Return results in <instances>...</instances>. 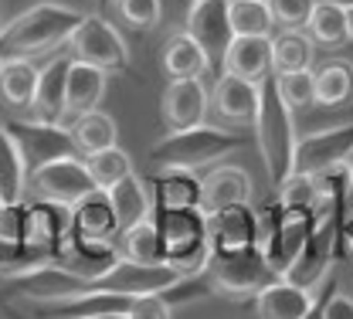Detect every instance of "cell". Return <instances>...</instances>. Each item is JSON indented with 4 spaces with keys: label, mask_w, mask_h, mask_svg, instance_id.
<instances>
[{
    "label": "cell",
    "mask_w": 353,
    "mask_h": 319,
    "mask_svg": "<svg viewBox=\"0 0 353 319\" xmlns=\"http://www.w3.org/2000/svg\"><path fill=\"white\" fill-rule=\"evenodd\" d=\"M85 14L65 3H38L0 28V54L3 58H38L65 48L68 34Z\"/></svg>",
    "instance_id": "6da1fadb"
},
{
    "label": "cell",
    "mask_w": 353,
    "mask_h": 319,
    "mask_svg": "<svg viewBox=\"0 0 353 319\" xmlns=\"http://www.w3.org/2000/svg\"><path fill=\"white\" fill-rule=\"evenodd\" d=\"M160 245H163V265H170L183 282L204 275L211 262L208 248V214L201 207L190 211H160L153 214Z\"/></svg>",
    "instance_id": "7a4b0ae2"
},
{
    "label": "cell",
    "mask_w": 353,
    "mask_h": 319,
    "mask_svg": "<svg viewBox=\"0 0 353 319\" xmlns=\"http://www.w3.org/2000/svg\"><path fill=\"white\" fill-rule=\"evenodd\" d=\"M255 136H259V150H262L265 170L272 187L285 181L292 174V156H296V112H289L272 85V75L259 82V116H255Z\"/></svg>",
    "instance_id": "3957f363"
},
{
    "label": "cell",
    "mask_w": 353,
    "mask_h": 319,
    "mask_svg": "<svg viewBox=\"0 0 353 319\" xmlns=\"http://www.w3.org/2000/svg\"><path fill=\"white\" fill-rule=\"evenodd\" d=\"M234 150H241V133H231L224 126H194V130H180V133H167L160 139L150 156L157 160V167H174V170H204L214 167L218 160L231 156Z\"/></svg>",
    "instance_id": "277c9868"
},
{
    "label": "cell",
    "mask_w": 353,
    "mask_h": 319,
    "mask_svg": "<svg viewBox=\"0 0 353 319\" xmlns=\"http://www.w3.org/2000/svg\"><path fill=\"white\" fill-rule=\"evenodd\" d=\"M65 51L75 61H85L92 68H102L105 75H116V72H126L130 68V48L123 41V34L105 17H95V14H85L75 24V31L65 41Z\"/></svg>",
    "instance_id": "5b68a950"
},
{
    "label": "cell",
    "mask_w": 353,
    "mask_h": 319,
    "mask_svg": "<svg viewBox=\"0 0 353 319\" xmlns=\"http://www.w3.org/2000/svg\"><path fill=\"white\" fill-rule=\"evenodd\" d=\"M204 275H208L211 292H218L224 299H255L259 289H265L275 278L255 248L234 251V255H211Z\"/></svg>",
    "instance_id": "8992f818"
},
{
    "label": "cell",
    "mask_w": 353,
    "mask_h": 319,
    "mask_svg": "<svg viewBox=\"0 0 353 319\" xmlns=\"http://www.w3.org/2000/svg\"><path fill=\"white\" fill-rule=\"evenodd\" d=\"M95 190V183L88 177L82 156H61V160H48L38 170L28 174V194L38 200H51L61 207H72L75 200H82L85 194Z\"/></svg>",
    "instance_id": "52a82bcc"
},
{
    "label": "cell",
    "mask_w": 353,
    "mask_h": 319,
    "mask_svg": "<svg viewBox=\"0 0 353 319\" xmlns=\"http://www.w3.org/2000/svg\"><path fill=\"white\" fill-rule=\"evenodd\" d=\"M176 285H183V278L170 269V265H139V262H126L116 258L105 275H99L92 282V289L102 292H116L126 299H139V296H167Z\"/></svg>",
    "instance_id": "ba28073f"
},
{
    "label": "cell",
    "mask_w": 353,
    "mask_h": 319,
    "mask_svg": "<svg viewBox=\"0 0 353 319\" xmlns=\"http://www.w3.org/2000/svg\"><path fill=\"white\" fill-rule=\"evenodd\" d=\"M340 248V221H326V225H316L312 238L306 241V248L292 258V265L285 269V282H292L296 289H306L316 292L323 285V278L330 275L333 265V255Z\"/></svg>",
    "instance_id": "9c48e42d"
},
{
    "label": "cell",
    "mask_w": 353,
    "mask_h": 319,
    "mask_svg": "<svg viewBox=\"0 0 353 319\" xmlns=\"http://www.w3.org/2000/svg\"><path fill=\"white\" fill-rule=\"evenodd\" d=\"M7 130H10V136H14L17 150H21V160H24L28 174L38 170L48 160L79 156V150H75V143H72L65 126H51V123L28 119V123H7Z\"/></svg>",
    "instance_id": "30bf717a"
},
{
    "label": "cell",
    "mask_w": 353,
    "mask_h": 319,
    "mask_svg": "<svg viewBox=\"0 0 353 319\" xmlns=\"http://www.w3.org/2000/svg\"><path fill=\"white\" fill-rule=\"evenodd\" d=\"M72 238V218L68 207L51 204V200H38L31 197L24 204V248L54 258L58 248Z\"/></svg>",
    "instance_id": "8fae6325"
},
{
    "label": "cell",
    "mask_w": 353,
    "mask_h": 319,
    "mask_svg": "<svg viewBox=\"0 0 353 319\" xmlns=\"http://www.w3.org/2000/svg\"><path fill=\"white\" fill-rule=\"evenodd\" d=\"M211 112V92L201 79H183V82H170L160 99V116L167 133H180V130H194L201 123H208Z\"/></svg>",
    "instance_id": "7c38bea8"
},
{
    "label": "cell",
    "mask_w": 353,
    "mask_h": 319,
    "mask_svg": "<svg viewBox=\"0 0 353 319\" xmlns=\"http://www.w3.org/2000/svg\"><path fill=\"white\" fill-rule=\"evenodd\" d=\"M259 231V211L252 204H234L208 214V248L211 255H234L255 248Z\"/></svg>",
    "instance_id": "4fadbf2b"
},
{
    "label": "cell",
    "mask_w": 353,
    "mask_h": 319,
    "mask_svg": "<svg viewBox=\"0 0 353 319\" xmlns=\"http://www.w3.org/2000/svg\"><path fill=\"white\" fill-rule=\"evenodd\" d=\"M211 112L228 130H252L259 116V82L231 79L221 72V79L211 89Z\"/></svg>",
    "instance_id": "5bb4252c"
},
{
    "label": "cell",
    "mask_w": 353,
    "mask_h": 319,
    "mask_svg": "<svg viewBox=\"0 0 353 319\" xmlns=\"http://www.w3.org/2000/svg\"><path fill=\"white\" fill-rule=\"evenodd\" d=\"M7 285L14 289V296H17V299H24V302H31V306L58 302V299H68V296H75V292L92 289V285H85L82 278H75L72 272H65L54 258H51V262H44V265H38V269H31V272L10 278Z\"/></svg>",
    "instance_id": "9a60e30c"
},
{
    "label": "cell",
    "mask_w": 353,
    "mask_h": 319,
    "mask_svg": "<svg viewBox=\"0 0 353 319\" xmlns=\"http://www.w3.org/2000/svg\"><path fill=\"white\" fill-rule=\"evenodd\" d=\"M255 183L252 174L238 163H214L204 177H201V211L214 214L234 204H252Z\"/></svg>",
    "instance_id": "2e32d148"
},
{
    "label": "cell",
    "mask_w": 353,
    "mask_h": 319,
    "mask_svg": "<svg viewBox=\"0 0 353 319\" xmlns=\"http://www.w3.org/2000/svg\"><path fill=\"white\" fill-rule=\"evenodd\" d=\"M68 218H72V238L75 241L116 245V238H119V221H116V211H112L105 190H92L82 200H75L68 207Z\"/></svg>",
    "instance_id": "e0dca14e"
},
{
    "label": "cell",
    "mask_w": 353,
    "mask_h": 319,
    "mask_svg": "<svg viewBox=\"0 0 353 319\" xmlns=\"http://www.w3.org/2000/svg\"><path fill=\"white\" fill-rule=\"evenodd\" d=\"M350 156H353V123L326 130V133L299 136L296 156H292V174H316L323 167L347 163Z\"/></svg>",
    "instance_id": "ac0fdd59"
},
{
    "label": "cell",
    "mask_w": 353,
    "mask_h": 319,
    "mask_svg": "<svg viewBox=\"0 0 353 319\" xmlns=\"http://www.w3.org/2000/svg\"><path fill=\"white\" fill-rule=\"evenodd\" d=\"M68 65L72 54L68 51H54L51 61L38 68V89H34V102H31V119L34 123H51L61 126L65 116V79H68Z\"/></svg>",
    "instance_id": "d6986e66"
},
{
    "label": "cell",
    "mask_w": 353,
    "mask_h": 319,
    "mask_svg": "<svg viewBox=\"0 0 353 319\" xmlns=\"http://www.w3.org/2000/svg\"><path fill=\"white\" fill-rule=\"evenodd\" d=\"M183 34H190L197 45L204 48V54L211 58V65H214V58L221 61L228 41L234 38L231 28H228V7H224V0H194L190 10H187V31Z\"/></svg>",
    "instance_id": "ffe728a7"
},
{
    "label": "cell",
    "mask_w": 353,
    "mask_h": 319,
    "mask_svg": "<svg viewBox=\"0 0 353 319\" xmlns=\"http://www.w3.org/2000/svg\"><path fill=\"white\" fill-rule=\"evenodd\" d=\"M105 89H109V75L102 68H92L85 61L72 58L68 79H65V116H61V126H68L72 119L99 109L102 99H105Z\"/></svg>",
    "instance_id": "44dd1931"
},
{
    "label": "cell",
    "mask_w": 353,
    "mask_h": 319,
    "mask_svg": "<svg viewBox=\"0 0 353 319\" xmlns=\"http://www.w3.org/2000/svg\"><path fill=\"white\" fill-rule=\"evenodd\" d=\"M126 306H130L126 296L85 289V292H75V296L58 299V302H41V306H34V313L44 319H92L102 316V313H126Z\"/></svg>",
    "instance_id": "7402d4cb"
},
{
    "label": "cell",
    "mask_w": 353,
    "mask_h": 319,
    "mask_svg": "<svg viewBox=\"0 0 353 319\" xmlns=\"http://www.w3.org/2000/svg\"><path fill=\"white\" fill-rule=\"evenodd\" d=\"M221 72L245 82H262L272 75L268 38H231L221 54Z\"/></svg>",
    "instance_id": "603a6c76"
},
{
    "label": "cell",
    "mask_w": 353,
    "mask_h": 319,
    "mask_svg": "<svg viewBox=\"0 0 353 319\" xmlns=\"http://www.w3.org/2000/svg\"><path fill=\"white\" fill-rule=\"evenodd\" d=\"M150 194H153V207L160 211H190L201 207V177L190 170L160 167L157 177L150 181Z\"/></svg>",
    "instance_id": "cb8c5ba5"
},
{
    "label": "cell",
    "mask_w": 353,
    "mask_h": 319,
    "mask_svg": "<svg viewBox=\"0 0 353 319\" xmlns=\"http://www.w3.org/2000/svg\"><path fill=\"white\" fill-rule=\"evenodd\" d=\"M116 258H119V255H116V245H85V241H75V238H68V241L58 248V255H54V262H58L65 272L82 278L85 285H92L99 275H105V269H109Z\"/></svg>",
    "instance_id": "d4e9b609"
},
{
    "label": "cell",
    "mask_w": 353,
    "mask_h": 319,
    "mask_svg": "<svg viewBox=\"0 0 353 319\" xmlns=\"http://www.w3.org/2000/svg\"><path fill=\"white\" fill-rule=\"evenodd\" d=\"M312 299H316V292L296 289L285 278H272L255 296V313H259V319H303L306 309L312 306Z\"/></svg>",
    "instance_id": "484cf974"
},
{
    "label": "cell",
    "mask_w": 353,
    "mask_h": 319,
    "mask_svg": "<svg viewBox=\"0 0 353 319\" xmlns=\"http://www.w3.org/2000/svg\"><path fill=\"white\" fill-rule=\"evenodd\" d=\"M268 58H272V75H296L312 72L316 65V45L306 31H272L268 38Z\"/></svg>",
    "instance_id": "4316f807"
},
{
    "label": "cell",
    "mask_w": 353,
    "mask_h": 319,
    "mask_svg": "<svg viewBox=\"0 0 353 319\" xmlns=\"http://www.w3.org/2000/svg\"><path fill=\"white\" fill-rule=\"evenodd\" d=\"M160 68L170 82H183V79H204L211 72V58L204 54V48L197 45L190 34H174L163 51H160Z\"/></svg>",
    "instance_id": "83f0119b"
},
{
    "label": "cell",
    "mask_w": 353,
    "mask_h": 319,
    "mask_svg": "<svg viewBox=\"0 0 353 319\" xmlns=\"http://www.w3.org/2000/svg\"><path fill=\"white\" fill-rule=\"evenodd\" d=\"M105 194H109V204H112V211H116L119 231L132 228V225H139V221H146V218H153V194H150V183L143 181L136 170H132L130 177H123L116 187H109Z\"/></svg>",
    "instance_id": "f1b7e54d"
},
{
    "label": "cell",
    "mask_w": 353,
    "mask_h": 319,
    "mask_svg": "<svg viewBox=\"0 0 353 319\" xmlns=\"http://www.w3.org/2000/svg\"><path fill=\"white\" fill-rule=\"evenodd\" d=\"M312 92H316V105L326 109H340L353 102V61L330 58L323 65H312Z\"/></svg>",
    "instance_id": "f546056e"
},
{
    "label": "cell",
    "mask_w": 353,
    "mask_h": 319,
    "mask_svg": "<svg viewBox=\"0 0 353 319\" xmlns=\"http://www.w3.org/2000/svg\"><path fill=\"white\" fill-rule=\"evenodd\" d=\"M65 130H68V136L75 143L79 156L109 150V146H119V126H116V119H112L109 112H102V109H92L85 116L72 119Z\"/></svg>",
    "instance_id": "4dcf8cb0"
},
{
    "label": "cell",
    "mask_w": 353,
    "mask_h": 319,
    "mask_svg": "<svg viewBox=\"0 0 353 319\" xmlns=\"http://www.w3.org/2000/svg\"><path fill=\"white\" fill-rule=\"evenodd\" d=\"M306 31L316 48H343L347 38V10L340 0H312V10L306 17Z\"/></svg>",
    "instance_id": "1f68e13d"
},
{
    "label": "cell",
    "mask_w": 353,
    "mask_h": 319,
    "mask_svg": "<svg viewBox=\"0 0 353 319\" xmlns=\"http://www.w3.org/2000/svg\"><path fill=\"white\" fill-rule=\"evenodd\" d=\"M38 89V65L28 58H3L0 68V102L10 109H31Z\"/></svg>",
    "instance_id": "d6a6232c"
},
{
    "label": "cell",
    "mask_w": 353,
    "mask_h": 319,
    "mask_svg": "<svg viewBox=\"0 0 353 319\" xmlns=\"http://www.w3.org/2000/svg\"><path fill=\"white\" fill-rule=\"evenodd\" d=\"M116 255L126 262H139V265H163V245H160V231L157 221L146 218L132 228H123L116 238Z\"/></svg>",
    "instance_id": "836d02e7"
},
{
    "label": "cell",
    "mask_w": 353,
    "mask_h": 319,
    "mask_svg": "<svg viewBox=\"0 0 353 319\" xmlns=\"http://www.w3.org/2000/svg\"><path fill=\"white\" fill-rule=\"evenodd\" d=\"M0 194H3V204H21L28 194V167L21 160V150L10 136L7 123H0Z\"/></svg>",
    "instance_id": "e575fe53"
},
{
    "label": "cell",
    "mask_w": 353,
    "mask_h": 319,
    "mask_svg": "<svg viewBox=\"0 0 353 319\" xmlns=\"http://www.w3.org/2000/svg\"><path fill=\"white\" fill-rule=\"evenodd\" d=\"M224 7H228V28L234 38H272L275 21L265 0H224Z\"/></svg>",
    "instance_id": "d590c367"
},
{
    "label": "cell",
    "mask_w": 353,
    "mask_h": 319,
    "mask_svg": "<svg viewBox=\"0 0 353 319\" xmlns=\"http://www.w3.org/2000/svg\"><path fill=\"white\" fill-rule=\"evenodd\" d=\"M82 163H85L95 190H109V187H116L123 177L132 174V156L123 146H109V150L88 153V156H82Z\"/></svg>",
    "instance_id": "8d00e7d4"
},
{
    "label": "cell",
    "mask_w": 353,
    "mask_h": 319,
    "mask_svg": "<svg viewBox=\"0 0 353 319\" xmlns=\"http://www.w3.org/2000/svg\"><path fill=\"white\" fill-rule=\"evenodd\" d=\"M272 85L279 102L289 109V112H299L316 105V92H312V72H296V75H272Z\"/></svg>",
    "instance_id": "74e56055"
},
{
    "label": "cell",
    "mask_w": 353,
    "mask_h": 319,
    "mask_svg": "<svg viewBox=\"0 0 353 319\" xmlns=\"http://www.w3.org/2000/svg\"><path fill=\"white\" fill-rule=\"evenodd\" d=\"M275 190H279V200H275V204H279L282 211L312 214V207H316V183H312L309 174H289Z\"/></svg>",
    "instance_id": "f35d334b"
},
{
    "label": "cell",
    "mask_w": 353,
    "mask_h": 319,
    "mask_svg": "<svg viewBox=\"0 0 353 319\" xmlns=\"http://www.w3.org/2000/svg\"><path fill=\"white\" fill-rule=\"evenodd\" d=\"M116 17L132 31H153L163 21V0H112Z\"/></svg>",
    "instance_id": "ab89813d"
},
{
    "label": "cell",
    "mask_w": 353,
    "mask_h": 319,
    "mask_svg": "<svg viewBox=\"0 0 353 319\" xmlns=\"http://www.w3.org/2000/svg\"><path fill=\"white\" fill-rule=\"evenodd\" d=\"M265 3L279 31H303L312 10V0H265Z\"/></svg>",
    "instance_id": "60d3db41"
},
{
    "label": "cell",
    "mask_w": 353,
    "mask_h": 319,
    "mask_svg": "<svg viewBox=\"0 0 353 319\" xmlns=\"http://www.w3.org/2000/svg\"><path fill=\"white\" fill-rule=\"evenodd\" d=\"M0 248H24V200L0 204Z\"/></svg>",
    "instance_id": "b9f144b4"
},
{
    "label": "cell",
    "mask_w": 353,
    "mask_h": 319,
    "mask_svg": "<svg viewBox=\"0 0 353 319\" xmlns=\"http://www.w3.org/2000/svg\"><path fill=\"white\" fill-rule=\"evenodd\" d=\"M126 319H174V309L167 296H139V299H130Z\"/></svg>",
    "instance_id": "7bdbcfd3"
},
{
    "label": "cell",
    "mask_w": 353,
    "mask_h": 319,
    "mask_svg": "<svg viewBox=\"0 0 353 319\" xmlns=\"http://www.w3.org/2000/svg\"><path fill=\"white\" fill-rule=\"evenodd\" d=\"M323 319H353V296L333 289V292L323 299Z\"/></svg>",
    "instance_id": "ee69618b"
},
{
    "label": "cell",
    "mask_w": 353,
    "mask_h": 319,
    "mask_svg": "<svg viewBox=\"0 0 353 319\" xmlns=\"http://www.w3.org/2000/svg\"><path fill=\"white\" fill-rule=\"evenodd\" d=\"M353 218V156H350V183H347V197H343V225Z\"/></svg>",
    "instance_id": "f6af8a7d"
},
{
    "label": "cell",
    "mask_w": 353,
    "mask_h": 319,
    "mask_svg": "<svg viewBox=\"0 0 353 319\" xmlns=\"http://www.w3.org/2000/svg\"><path fill=\"white\" fill-rule=\"evenodd\" d=\"M340 245H347L353 251V218L347 221V225H340Z\"/></svg>",
    "instance_id": "bcb514c9"
},
{
    "label": "cell",
    "mask_w": 353,
    "mask_h": 319,
    "mask_svg": "<svg viewBox=\"0 0 353 319\" xmlns=\"http://www.w3.org/2000/svg\"><path fill=\"white\" fill-rule=\"evenodd\" d=\"M303 319H323V299H312V306L306 309Z\"/></svg>",
    "instance_id": "7dc6e473"
},
{
    "label": "cell",
    "mask_w": 353,
    "mask_h": 319,
    "mask_svg": "<svg viewBox=\"0 0 353 319\" xmlns=\"http://www.w3.org/2000/svg\"><path fill=\"white\" fill-rule=\"evenodd\" d=\"M343 10H347V38L353 41V3H343Z\"/></svg>",
    "instance_id": "c3c4849f"
},
{
    "label": "cell",
    "mask_w": 353,
    "mask_h": 319,
    "mask_svg": "<svg viewBox=\"0 0 353 319\" xmlns=\"http://www.w3.org/2000/svg\"><path fill=\"white\" fill-rule=\"evenodd\" d=\"M92 319H126V313H102V316H92Z\"/></svg>",
    "instance_id": "681fc988"
},
{
    "label": "cell",
    "mask_w": 353,
    "mask_h": 319,
    "mask_svg": "<svg viewBox=\"0 0 353 319\" xmlns=\"http://www.w3.org/2000/svg\"><path fill=\"white\" fill-rule=\"evenodd\" d=\"M0 68H3V54H0Z\"/></svg>",
    "instance_id": "f907efd6"
},
{
    "label": "cell",
    "mask_w": 353,
    "mask_h": 319,
    "mask_svg": "<svg viewBox=\"0 0 353 319\" xmlns=\"http://www.w3.org/2000/svg\"><path fill=\"white\" fill-rule=\"evenodd\" d=\"M0 204H3V194H0Z\"/></svg>",
    "instance_id": "816d5d0a"
},
{
    "label": "cell",
    "mask_w": 353,
    "mask_h": 319,
    "mask_svg": "<svg viewBox=\"0 0 353 319\" xmlns=\"http://www.w3.org/2000/svg\"><path fill=\"white\" fill-rule=\"evenodd\" d=\"M105 3H112V0H105Z\"/></svg>",
    "instance_id": "f5cc1de1"
},
{
    "label": "cell",
    "mask_w": 353,
    "mask_h": 319,
    "mask_svg": "<svg viewBox=\"0 0 353 319\" xmlns=\"http://www.w3.org/2000/svg\"><path fill=\"white\" fill-rule=\"evenodd\" d=\"M0 28H3V21H0Z\"/></svg>",
    "instance_id": "db71d44e"
}]
</instances>
